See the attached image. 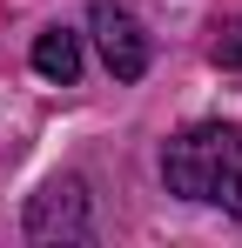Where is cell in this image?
Instances as JSON below:
<instances>
[{"instance_id":"cell-1","label":"cell","mask_w":242,"mask_h":248,"mask_svg":"<svg viewBox=\"0 0 242 248\" xmlns=\"http://www.w3.org/2000/svg\"><path fill=\"white\" fill-rule=\"evenodd\" d=\"M161 174H168V188L189 195V202H222V208H236V202H242V127L208 121V127L175 134L168 155H161Z\"/></svg>"},{"instance_id":"cell-2","label":"cell","mask_w":242,"mask_h":248,"mask_svg":"<svg viewBox=\"0 0 242 248\" xmlns=\"http://www.w3.org/2000/svg\"><path fill=\"white\" fill-rule=\"evenodd\" d=\"M94 34H101V54H108V74L115 81H141L148 74V34H141V20L128 7L101 0L94 7Z\"/></svg>"},{"instance_id":"cell-3","label":"cell","mask_w":242,"mask_h":248,"mask_svg":"<svg viewBox=\"0 0 242 248\" xmlns=\"http://www.w3.org/2000/svg\"><path fill=\"white\" fill-rule=\"evenodd\" d=\"M87 228V195L81 181H47L27 202V235H81Z\"/></svg>"},{"instance_id":"cell-4","label":"cell","mask_w":242,"mask_h":248,"mask_svg":"<svg viewBox=\"0 0 242 248\" xmlns=\"http://www.w3.org/2000/svg\"><path fill=\"white\" fill-rule=\"evenodd\" d=\"M34 74H47V81H81V41L68 34V27H47L34 41Z\"/></svg>"},{"instance_id":"cell-5","label":"cell","mask_w":242,"mask_h":248,"mask_svg":"<svg viewBox=\"0 0 242 248\" xmlns=\"http://www.w3.org/2000/svg\"><path fill=\"white\" fill-rule=\"evenodd\" d=\"M215 54H222L229 67H242V27H236V34H229V41H222V47H215Z\"/></svg>"}]
</instances>
